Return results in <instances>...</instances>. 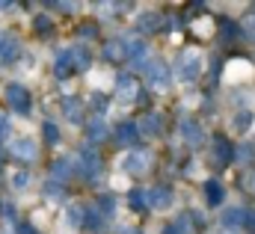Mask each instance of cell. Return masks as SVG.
Masks as SVG:
<instances>
[{
  "instance_id": "cell-1",
  "label": "cell",
  "mask_w": 255,
  "mask_h": 234,
  "mask_svg": "<svg viewBox=\"0 0 255 234\" xmlns=\"http://www.w3.org/2000/svg\"><path fill=\"white\" fill-rule=\"evenodd\" d=\"M199 74H202V54H199L196 48H190V51L181 54V62H178V80L193 83Z\"/></svg>"
},
{
  "instance_id": "cell-2",
  "label": "cell",
  "mask_w": 255,
  "mask_h": 234,
  "mask_svg": "<svg viewBox=\"0 0 255 234\" xmlns=\"http://www.w3.org/2000/svg\"><path fill=\"white\" fill-rule=\"evenodd\" d=\"M6 101L15 113H30V92L21 83H9L6 86Z\"/></svg>"
},
{
  "instance_id": "cell-3",
  "label": "cell",
  "mask_w": 255,
  "mask_h": 234,
  "mask_svg": "<svg viewBox=\"0 0 255 234\" xmlns=\"http://www.w3.org/2000/svg\"><path fill=\"white\" fill-rule=\"evenodd\" d=\"M9 154L12 157H18V160H36L39 157V145L33 142V139H27V136H21V139H12V145H9Z\"/></svg>"
},
{
  "instance_id": "cell-4",
  "label": "cell",
  "mask_w": 255,
  "mask_h": 234,
  "mask_svg": "<svg viewBox=\"0 0 255 234\" xmlns=\"http://www.w3.org/2000/svg\"><path fill=\"white\" fill-rule=\"evenodd\" d=\"M148 163H151V154L148 151H130L125 160H122V169L130 172V175H142L148 169Z\"/></svg>"
},
{
  "instance_id": "cell-5",
  "label": "cell",
  "mask_w": 255,
  "mask_h": 234,
  "mask_svg": "<svg viewBox=\"0 0 255 234\" xmlns=\"http://www.w3.org/2000/svg\"><path fill=\"white\" fill-rule=\"evenodd\" d=\"M145 77H148V86H151V89H166V86H169V71H166L163 62L145 65Z\"/></svg>"
},
{
  "instance_id": "cell-6",
  "label": "cell",
  "mask_w": 255,
  "mask_h": 234,
  "mask_svg": "<svg viewBox=\"0 0 255 234\" xmlns=\"http://www.w3.org/2000/svg\"><path fill=\"white\" fill-rule=\"evenodd\" d=\"M172 202H175V193H172V187H154V190L148 193V208L166 211V208H172Z\"/></svg>"
},
{
  "instance_id": "cell-7",
  "label": "cell",
  "mask_w": 255,
  "mask_h": 234,
  "mask_svg": "<svg viewBox=\"0 0 255 234\" xmlns=\"http://www.w3.org/2000/svg\"><path fill=\"white\" fill-rule=\"evenodd\" d=\"M21 54V45L12 33H0V62H12Z\"/></svg>"
},
{
  "instance_id": "cell-8",
  "label": "cell",
  "mask_w": 255,
  "mask_h": 234,
  "mask_svg": "<svg viewBox=\"0 0 255 234\" xmlns=\"http://www.w3.org/2000/svg\"><path fill=\"white\" fill-rule=\"evenodd\" d=\"M253 74V65L247 62V59H235V62H229V68H226V80H247Z\"/></svg>"
},
{
  "instance_id": "cell-9",
  "label": "cell",
  "mask_w": 255,
  "mask_h": 234,
  "mask_svg": "<svg viewBox=\"0 0 255 234\" xmlns=\"http://www.w3.org/2000/svg\"><path fill=\"white\" fill-rule=\"evenodd\" d=\"M244 223H247V211H244V208H229V211H223V229L235 232V229H241Z\"/></svg>"
},
{
  "instance_id": "cell-10",
  "label": "cell",
  "mask_w": 255,
  "mask_h": 234,
  "mask_svg": "<svg viewBox=\"0 0 255 234\" xmlns=\"http://www.w3.org/2000/svg\"><path fill=\"white\" fill-rule=\"evenodd\" d=\"M116 98H119L122 104H130V101L136 98V86H133L130 77H119V80H116Z\"/></svg>"
},
{
  "instance_id": "cell-11",
  "label": "cell",
  "mask_w": 255,
  "mask_h": 234,
  "mask_svg": "<svg viewBox=\"0 0 255 234\" xmlns=\"http://www.w3.org/2000/svg\"><path fill=\"white\" fill-rule=\"evenodd\" d=\"M77 65H74V51H63L57 62H54V71H57V77H68L71 71H74Z\"/></svg>"
},
{
  "instance_id": "cell-12",
  "label": "cell",
  "mask_w": 255,
  "mask_h": 234,
  "mask_svg": "<svg viewBox=\"0 0 255 234\" xmlns=\"http://www.w3.org/2000/svg\"><path fill=\"white\" fill-rule=\"evenodd\" d=\"M133 139H136V121H122L116 127V142L119 145H130Z\"/></svg>"
},
{
  "instance_id": "cell-13",
  "label": "cell",
  "mask_w": 255,
  "mask_h": 234,
  "mask_svg": "<svg viewBox=\"0 0 255 234\" xmlns=\"http://www.w3.org/2000/svg\"><path fill=\"white\" fill-rule=\"evenodd\" d=\"M205 199H208V205H223V199H226L223 184L220 181H208L205 184Z\"/></svg>"
},
{
  "instance_id": "cell-14",
  "label": "cell",
  "mask_w": 255,
  "mask_h": 234,
  "mask_svg": "<svg viewBox=\"0 0 255 234\" xmlns=\"http://www.w3.org/2000/svg\"><path fill=\"white\" fill-rule=\"evenodd\" d=\"M83 220H86V211H83L80 205H68V208H65V223H68V229H80Z\"/></svg>"
},
{
  "instance_id": "cell-15",
  "label": "cell",
  "mask_w": 255,
  "mask_h": 234,
  "mask_svg": "<svg viewBox=\"0 0 255 234\" xmlns=\"http://www.w3.org/2000/svg\"><path fill=\"white\" fill-rule=\"evenodd\" d=\"M181 136L190 142V145H199L202 142V127L196 121H181Z\"/></svg>"
},
{
  "instance_id": "cell-16",
  "label": "cell",
  "mask_w": 255,
  "mask_h": 234,
  "mask_svg": "<svg viewBox=\"0 0 255 234\" xmlns=\"http://www.w3.org/2000/svg\"><path fill=\"white\" fill-rule=\"evenodd\" d=\"M214 154H217L220 163H229V160L235 157V148H232L226 139H214Z\"/></svg>"
},
{
  "instance_id": "cell-17",
  "label": "cell",
  "mask_w": 255,
  "mask_h": 234,
  "mask_svg": "<svg viewBox=\"0 0 255 234\" xmlns=\"http://www.w3.org/2000/svg\"><path fill=\"white\" fill-rule=\"evenodd\" d=\"M80 163H83V172H86L89 178L95 175V172H98V166H101V160H98V154H95V151H83V154H80Z\"/></svg>"
},
{
  "instance_id": "cell-18",
  "label": "cell",
  "mask_w": 255,
  "mask_h": 234,
  "mask_svg": "<svg viewBox=\"0 0 255 234\" xmlns=\"http://www.w3.org/2000/svg\"><path fill=\"white\" fill-rule=\"evenodd\" d=\"M89 139H92V142L107 139V124H104V118H92V121H89Z\"/></svg>"
},
{
  "instance_id": "cell-19",
  "label": "cell",
  "mask_w": 255,
  "mask_h": 234,
  "mask_svg": "<svg viewBox=\"0 0 255 234\" xmlns=\"http://www.w3.org/2000/svg\"><path fill=\"white\" fill-rule=\"evenodd\" d=\"M63 110H65V116H68V121H74V124H77L80 116H83V113H80V101H77V98H68V101L63 104Z\"/></svg>"
},
{
  "instance_id": "cell-20",
  "label": "cell",
  "mask_w": 255,
  "mask_h": 234,
  "mask_svg": "<svg viewBox=\"0 0 255 234\" xmlns=\"http://www.w3.org/2000/svg\"><path fill=\"white\" fill-rule=\"evenodd\" d=\"M130 208H133V211H145V208H148V193L130 190Z\"/></svg>"
},
{
  "instance_id": "cell-21",
  "label": "cell",
  "mask_w": 255,
  "mask_h": 234,
  "mask_svg": "<svg viewBox=\"0 0 255 234\" xmlns=\"http://www.w3.org/2000/svg\"><path fill=\"white\" fill-rule=\"evenodd\" d=\"M104 57L107 59H122V57H128V48L122 42H110V45L104 48Z\"/></svg>"
},
{
  "instance_id": "cell-22",
  "label": "cell",
  "mask_w": 255,
  "mask_h": 234,
  "mask_svg": "<svg viewBox=\"0 0 255 234\" xmlns=\"http://www.w3.org/2000/svg\"><path fill=\"white\" fill-rule=\"evenodd\" d=\"M136 130H145L148 136H154V133L160 130V121H157V116H145L139 124H136Z\"/></svg>"
},
{
  "instance_id": "cell-23",
  "label": "cell",
  "mask_w": 255,
  "mask_h": 234,
  "mask_svg": "<svg viewBox=\"0 0 255 234\" xmlns=\"http://www.w3.org/2000/svg\"><path fill=\"white\" fill-rule=\"evenodd\" d=\"M136 27H142V30H154V27H157V15H154V12H142V15L136 18Z\"/></svg>"
},
{
  "instance_id": "cell-24",
  "label": "cell",
  "mask_w": 255,
  "mask_h": 234,
  "mask_svg": "<svg viewBox=\"0 0 255 234\" xmlns=\"http://www.w3.org/2000/svg\"><path fill=\"white\" fill-rule=\"evenodd\" d=\"M250 124H253V113H250V110H241V113L235 116V127H238V130H247Z\"/></svg>"
},
{
  "instance_id": "cell-25",
  "label": "cell",
  "mask_w": 255,
  "mask_h": 234,
  "mask_svg": "<svg viewBox=\"0 0 255 234\" xmlns=\"http://www.w3.org/2000/svg\"><path fill=\"white\" fill-rule=\"evenodd\" d=\"M68 172H71L68 160H57V163H54V178H57V181H65V178H68Z\"/></svg>"
},
{
  "instance_id": "cell-26",
  "label": "cell",
  "mask_w": 255,
  "mask_h": 234,
  "mask_svg": "<svg viewBox=\"0 0 255 234\" xmlns=\"http://www.w3.org/2000/svg\"><path fill=\"white\" fill-rule=\"evenodd\" d=\"M45 139L54 145V142H60V130H57V124L54 121H45Z\"/></svg>"
},
{
  "instance_id": "cell-27",
  "label": "cell",
  "mask_w": 255,
  "mask_h": 234,
  "mask_svg": "<svg viewBox=\"0 0 255 234\" xmlns=\"http://www.w3.org/2000/svg\"><path fill=\"white\" fill-rule=\"evenodd\" d=\"M244 36H247L250 42H255V15H250V18L244 21Z\"/></svg>"
},
{
  "instance_id": "cell-28",
  "label": "cell",
  "mask_w": 255,
  "mask_h": 234,
  "mask_svg": "<svg viewBox=\"0 0 255 234\" xmlns=\"http://www.w3.org/2000/svg\"><path fill=\"white\" fill-rule=\"evenodd\" d=\"M27 181H30V175H27V172H18V175L12 178V184H15L18 190H24V187H27Z\"/></svg>"
},
{
  "instance_id": "cell-29",
  "label": "cell",
  "mask_w": 255,
  "mask_h": 234,
  "mask_svg": "<svg viewBox=\"0 0 255 234\" xmlns=\"http://www.w3.org/2000/svg\"><path fill=\"white\" fill-rule=\"evenodd\" d=\"M235 33H238V30H235L232 24H223V39H226V42H232V36H235Z\"/></svg>"
},
{
  "instance_id": "cell-30",
  "label": "cell",
  "mask_w": 255,
  "mask_h": 234,
  "mask_svg": "<svg viewBox=\"0 0 255 234\" xmlns=\"http://www.w3.org/2000/svg\"><path fill=\"white\" fill-rule=\"evenodd\" d=\"M238 154H241L238 160H244V163H247V160H253V157H250V154H253V148H250V145H244V148H241Z\"/></svg>"
},
{
  "instance_id": "cell-31",
  "label": "cell",
  "mask_w": 255,
  "mask_h": 234,
  "mask_svg": "<svg viewBox=\"0 0 255 234\" xmlns=\"http://www.w3.org/2000/svg\"><path fill=\"white\" fill-rule=\"evenodd\" d=\"M36 27H39V30H48V27H51V18H45V15L36 18Z\"/></svg>"
},
{
  "instance_id": "cell-32",
  "label": "cell",
  "mask_w": 255,
  "mask_h": 234,
  "mask_svg": "<svg viewBox=\"0 0 255 234\" xmlns=\"http://www.w3.org/2000/svg\"><path fill=\"white\" fill-rule=\"evenodd\" d=\"M101 211H104V214H110V211H113V199H110V196H107V199H101Z\"/></svg>"
},
{
  "instance_id": "cell-33",
  "label": "cell",
  "mask_w": 255,
  "mask_h": 234,
  "mask_svg": "<svg viewBox=\"0 0 255 234\" xmlns=\"http://www.w3.org/2000/svg\"><path fill=\"white\" fill-rule=\"evenodd\" d=\"M3 133H9V121H6V116H0V136Z\"/></svg>"
},
{
  "instance_id": "cell-34",
  "label": "cell",
  "mask_w": 255,
  "mask_h": 234,
  "mask_svg": "<svg viewBox=\"0 0 255 234\" xmlns=\"http://www.w3.org/2000/svg\"><path fill=\"white\" fill-rule=\"evenodd\" d=\"M18 234H39V232H33V226H21V229H18Z\"/></svg>"
},
{
  "instance_id": "cell-35",
  "label": "cell",
  "mask_w": 255,
  "mask_h": 234,
  "mask_svg": "<svg viewBox=\"0 0 255 234\" xmlns=\"http://www.w3.org/2000/svg\"><path fill=\"white\" fill-rule=\"evenodd\" d=\"M163 234H178V232H175V226H166V229H163Z\"/></svg>"
},
{
  "instance_id": "cell-36",
  "label": "cell",
  "mask_w": 255,
  "mask_h": 234,
  "mask_svg": "<svg viewBox=\"0 0 255 234\" xmlns=\"http://www.w3.org/2000/svg\"><path fill=\"white\" fill-rule=\"evenodd\" d=\"M229 234H235V232H229Z\"/></svg>"
}]
</instances>
